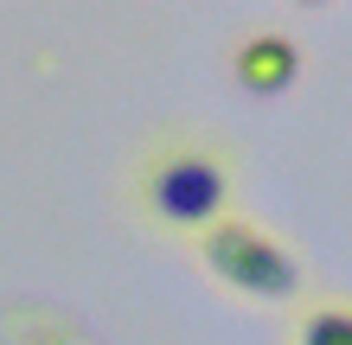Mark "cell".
I'll return each instance as SVG.
<instances>
[{
    "instance_id": "2",
    "label": "cell",
    "mask_w": 352,
    "mask_h": 345,
    "mask_svg": "<svg viewBox=\"0 0 352 345\" xmlns=\"http://www.w3.org/2000/svg\"><path fill=\"white\" fill-rule=\"evenodd\" d=\"M192 243H199L205 269L243 300H295L301 294V262L288 256L282 237H269L250 217L231 211V217H218L212 230H199Z\"/></svg>"
},
{
    "instance_id": "3",
    "label": "cell",
    "mask_w": 352,
    "mask_h": 345,
    "mask_svg": "<svg viewBox=\"0 0 352 345\" xmlns=\"http://www.w3.org/2000/svg\"><path fill=\"white\" fill-rule=\"evenodd\" d=\"M231 77L250 96H282L301 77V45L288 32H250V38H237V51H231Z\"/></svg>"
},
{
    "instance_id": "1",
    "label": "cell",
    "mask_w": 352,
    "mask_h": 345,
    "mask_svg": "<svg viewBox=\"0 0 352 345\" xmlns=\"http://www.w3.org/2000/svg\"><path fill=\"white\" fill-rule=\"evenodd\" d=\"M237 167L205 141H167L141 167V205H148L167 230H212L218 217H231Z\"/></svg>"
},
{
    "instance_id": "4",
    "label": "cell",
    "mask_w": 352,
    "mask_h": 345,
    "mask_svg": "<svg viewBox=\"0 0 352 345\" xmlns=\"http://www.w3.org/2000/svg\"><path fill=\"white\" fill-rule=\"evenodd\" d=\"M295 345H352V307H340V300H327V307H307V313H301Z\"/></svg>"
}]
</instances>
